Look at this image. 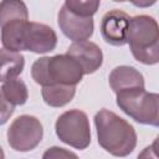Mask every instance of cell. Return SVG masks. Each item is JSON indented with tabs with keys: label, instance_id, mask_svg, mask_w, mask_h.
<instances>
[{
	"label": "cell",
	"instance_id": "cell-1",
	"mask_svg": "<svg viewBox=\"0 0 159 159\" xmlns=\"http://www.w3.org/2000/svg\"><path fill=\"white\" fill-rule=\"evenodd\" d=\"M94 124L99 145L114 157L129 155L137 145L134 128L109 109H101L94 116Z\"/></svg>",
	"mask_w": 159,
	"mask_h": 159
},
{
	"label": "cell",
	"instance_id": "cell-2",
	"mask_svg": "<svg viewBox=\"0 0 159 159\" xmlns=\"http://www.w3.org/2000/svg\"><path fill=\"white\" fill-rule=\"evenodd\" d=\"M32 80L42 87L51 84L76 86L83 77L80 63L68 55L41 57L32 63Z\"/></svg>",
	"mask_w": 159,
	"mask_h": 159
},
{
	"label": "cell",
	"instance_id": "cell-3",
	"mask_svg": "<svg viewBox=\"0 0 159 159\" xmlns=\"http://www.w3.org/2000/svg\"><path fill=\"white\" fill-rule=\"evenodd\" d=\"M127 43L137 61L144 65H155L159 61V27L148 15L130 17Z\"/></svg>",
	"mask_w": 159,
	"mask_h": 159
},
{
	"label": "cell",
	"instance_id": "cell-4",
	"mask_svg": "<svg viewBox=\"0 0 159 159\" xmlns=\"http://www.w3.org/2000/svg\"><path fill=\"white\" fill-rule=\"evenodd\" d=\"M118 107L132 119L142 124L158 127L159 124V96L135 88L117 93Z\"/></svg>",
	"mask_w": 159,
	"mask_h": 159
},
{
	"label": "cell",
	"instance_id": "cell-5",
	"mask_svg": "<svg viewBox=\"0 0 159 159\" xmlns=\"http://www.w3.org/2000/svg\"><path fill=\"white\" fill-rule=\"evenodd\" d=\"M55 130L61 142L76 149H86L91 143L88 117L80 109H71L62 113L56 120Z\"/></svg>",
	"mask_w": 159,
	"mask_h": 159
},
{
	"label": "cell",
	"instance_id": "cell-6",
	"mask_svg": "<svg viewBox=\"0 0 159 159\" xmlns=\"http://www.w3.org/2000/svg\"><path fill=\"white\" fill-rule=\"evenodd\" d=\"M9 145L16 152H30L35 149L43 135L41 122L29 114H22L14 119L7 129Z\"/></svg>",
	"mask_w": 159,
	"mask_h": 159
},
{
	"label": "cell",
	"instance_id": "cell-7",
	"mask_svg": "<svg viewBox=\"0 0 159 159\" xmlns=\"http://www.w3.org/2000/svg\"><path fill=\"white\" fill-rule=\"evenodd\" d=\"M57 35L55 30L45 24L27 21L22 32V51L46 53L55 50Z\"/></svg>",
	"mask_w": 159,
	"mask_h": 159
},
{
	"label": "cell",
	"instance_id": "cell-8",
	"mask_svg": "<svg viewBox=\"0 0 159 159\" xmlns=\"http://www.w3.org/2000/svg\"><path fill=\"white\" fill-rule=\"evenodd\" d=\"M130 17L122 10L113 9L104 14L101 21V35L103 40L113 46L127 43Z\"/></svg>",
	"mask_w": 159,
	"mask_h": 159
},
{
	"label": "cell",
	"instance_id": "cell-9",
	"mask_svg": "<svg viewBox=\"0 0 159 159\" xmlns=\"http://www.w3.org/2000/svg\"><path fill=\"white\" fill-rule=\"evenodd\" d=\"M58 26L63 35L73 42L87 41L94 29L92 17H83L70 11L65 5L58 12Z\"/></svg>",
	"mask_w": 159,
	"mask_h": 159
},
{
	"label": "cell",
	"instance_id": "cell-10",
	"mask_svg": "<svg viewBox=\"0 0 159 159\" xmlns=\"http://www.w3.org/2000/svg\"><path fill=\"white\" fill-rule=\"evenodd\" d=\"M66 55L76 60L82 67L83 75H89L96 72L103 62L102 50L92 41H78L73 42Z\"/></svg>",
	"mask_w": 159,
	"mask_h": 159
},
{
	"label": "cell",
	"instance_id": "cell-11",
	"mask_svg": "<svg viewBox=\"0 0 159 159\" xmlns=\"http://www.w3.org/2000/svg\"><path fill=\"white\" fill-rule=\"evenodd\" d=\"M109 86L117 94L123 91L144 88L143 75L132 66H118L112 70L108 77Z\"/></svg>",
	"mask_w": 159,
	"mask_h": 159
},
{
	"label": "cell",
	"instance_id": "cell-12",
	"mask_svg": "<svg viewBox=\"0 0 159 159\" xmlns=\"http://www.w3.org/2000/svg\"><path fill=\"white\" fill-rule=\"evenodd\" d=\"M25 58L20 52L0 48V82L16 78L24 70Z\"/></svg>",
	"mask_w": 159,
	"mask_h": 159
},
{
	"label": "cell",
	"instance_id": "cell-13",
	"mask_svg": "<svg viewBox=\"0 0 159 159\" xmlns=\"http://www.w3.org/2000/svg\"><path fill=\"white\" fill-rule=\"evenodd\" d=\"M42 98L51 107H63L70 103L76 94V86L51 84L42 87Z\"/></svg>",
	"mask_w": 159,
	"mask_h": 159
},
{
	"label": "cell",
	"instance_id": "cell-14",
	"mask_svg": "<svg viewBox=\"0 0 159 159\" xmlns=\"http://www.w3.org/2000/svg\"><path fill=\"white\" fill-rule=\"evenodd\" d=\"M29 20V12L25 2L19 0H7L0 2V27L4 25L19 21Z\"/></svg>",
	"mask_w": 159,
	"mask_h": 159
},
{
	"label": "cell",
	"instance_id": "cell-15",
	"mask_svg": "<svg viewBox=\"0 0 159 159\" xmlns=\"http://www.w3.org/2000/svg\"><path fill=\"white\" fill-rule=\"evenodd\" d=\"M0 91H1L2 96L5 97V99L7 102H10L12 106L25 104L29 98L27 87H26L25 82L19 78H12V80L4 82Z\"/></svg>",
	"mask_w": 159,
	"mask_h": 159
},
{
	"label": "cell",
	"instance_id": "cell-16",
	"mask_svg": "<svg viewBox=\"0 0 159 159\" xmlns=\"http://www.w3.org/2000/svg\"><path fill=\"white\" fill-rule=\"evenodd\" d=\"M70 11L83 17H92L98 7L99 1H81V0H67L63 4Z\"/></svg>",
	"mask_w": 159,
	"mask_h": 159
},
{
	"label": "cell",
	"instance_id": "cell-17",
	"mask_svg": "<svg viewBox=\"0 0 159 159\" xmlns=\"http://www.w3.org/2000/svg\"><path fill=\"white\" fill-rule=\"evenodd\" d=\"M42 159H78V157L73 152L67 150L65 148L51 147L45 150Z\"/></svg>",
	"mask_w": 159,
	"mask_h": 159
},
{
	"label": "cell",
	"instance_id": "cell-18",
	"mask_svg": "<svg viewBox=\"0 0 159 159\" xmlns=\"http://www.w3.org/2000/svg\"><path fill=\"white\" fill-rule=\"evenodd\" d=\"M14 109H15V106L7 102L0 91V125L5 124L9 120V118L14 113Z\"/></svg>",
	"mask_w": 159,
	"mask_h": 159
},
{
	"label": "cell",
	"instance_id": "cell-19",
	"mask_svg": "<svg viewBox=\"0 0 159 159\" xmlns=\"http://www.w3.org/2000/svg\"><path fill=\"white\" fill-rule=\"evenodd\" d=\"M0 159H5V154H4V150L1 148V145H0Z\"/></svg>",
	"mask_w": 159,
	"mask_h": 159
}]
</instances>
